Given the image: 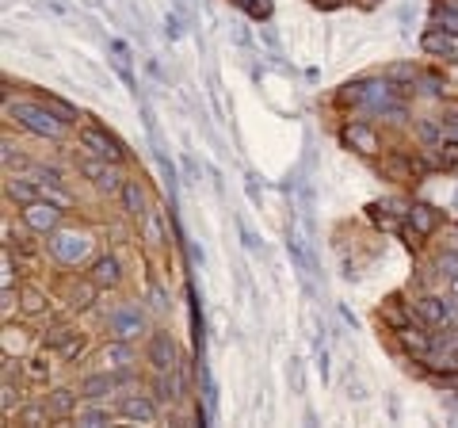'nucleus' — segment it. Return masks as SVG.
<instances>
[{"label": "nucleus", "instance_id": "1", "mask_svg": "<svg viewBox=\"0 0 458 428\" xmlns=\"http://www.w3.org/2000/svg\"><path fill=\"white\" fill-rule=\"evenodd\" d=\"M4 111H8V115H12L23 130H31V134H38V138H50V141L65 138V127H69V122L58 119L46 104H35V100H4Z\"/></svg>", "mask_w": 458, "mask_h": 428}, {"label": "nucleus", "instance_id": "2", "mask_svg": "<svg viewBox=\"0 0 458 428\" xmlns=\"http://www.w3.org/2000/svg\"><path fill=\"white\" fill-rule=\"evenodd\" d=\"M50 252H54L58 264L77 268V264H84L88 252H92V233H84V230H54L50 233Z\"/></svg>", "mask_w": 458, "mask_h": 428}, {"label": "nucleus", "instance_id": "3", "mask_svg": "<svg viewBox=\"0 0 458 428\" xmlns=\"http://www.w3.org/2000/svg\"><path fill=\"white\" fill-rule=\"evenodd\" d=\"M107 333L111 341H138L146 333V314L138 302H119L107 310Z\"/></svg>", "mask_w": 458, "mask_h": 428}, {"label": "nucleus", "instance_id": "4", "mask_svg": "<svg viewBox=\"0 0 458 428\" xmlns=\"http://www.w3.org/2000/svg\"><path fill=\"white\" fill-rule=\"evenodd\" d=\"M80 176H88V180H92V188L104 191V196H115V191H122V183H126L115 161H104V157H96V161H80Z\"/></svg>", "mask_w": 458, "mask_h": 428}, {"label": "nucleus", "instance_id": "5", "mask_svg": "<svg viewBox=\"0 0 458 428\" xmlns=\"http://www.w3.org/2000/svg\"><path fill=\"white\" fill-rule=\"evenodd\" d=\"M130 382H134V375H130V371H122V375H111V367H107V371H96V375H88V379L80 382V394H84L88 402H99V397L115 394V390H122V386H130Z\"/></svg>", "mask_w": 458, "mask_h": 428}, {"label": "nucleus", "instance_id": "6", "mask_svg": "<svg viewBox=\"0 0 458 428\" xmlns=\"http://www.w3.org/2000/svg\"><path fill=\"white\" fill-rule=\"evenodd\" d=\"M23 222H27V230H35V233H54L58 222H61V207L50 203V199H35V203L23 207Z\"/></svg>", "mask_w": 458, "mask_h": 428}, {"label": "nucleus", "instance_id": "7", "mask_svg": "<svg viewBox=\"0 0 458 428\" xmlns=\"http://www.w3.org/2000/svg\"><path fill=\"white\" fill-rule=\"evenodd\" d=\"M80 146H84V149L92 153V157L115 161V165L122 161V146L107 134V130H99V127H84V130H80Z\"/></svg>", "mask_w": 458, "mask_h": 428}, {"label": "nucleus", "instance_id": "8", "mask_svg": "<svg viewBox=\"0 0 458 428\" xmlns=\"http://www.w3.org/2000/svg\"><path fill=\"white\" fill-rule=\"evenodd\" d=\"M413 314L424 325H451L454 321V302H443V299H435V294H424V299L413 302Z\"/></svg>", "mask_w": 458, "mask_h": 428}, {"label": "nucleus", "instance_id": "9", "mask_svg": "<svg viewBox=\"0 0 458 428\" xmlns=\"http://www.w3.org/2000/svg\"><path fill=\"white\" fill-rule=\"evenodd\" d=\"M149 363L157 367V375L160 371H172V367L180 363V355H176V341L165 333V329H157L149 336Z\"/></svg>", "mask_w": 458, "mask_h": 428}, {"label": "nucleus", "instance_id": "10", "mask_svg": "<svg viewBox=\"0 0 458 428\" xmlns=\"http://www.w3.org/2000/svg\"><path fill=\"white\" fill-rule=\"evenodd\" d=\"M344 146H351L355 153H363V157H374L378 153V134H374L366 122H348V127L340 130Z\"/></svg>", "mask_w": 458, "mask_h": 428}, {"label": "nucleus", "instance_id": "11", "mask_svg": "<svg viewBox=\"0 0 458 428\" xmlns=\"http://www.w3.org/2000/svg\"><path fill=\"white\" fill-rule=\"evenodd\" d=\"M119 413L130 417V421L153 424V421H157V402H153V397H146V394H122Z\"/></svg>", "mask_w": 458, "mask_h": 428}, {"label": "nucleus", "instance_id": "12", "mask_svg": "<svg viewBox=\"0 0 458 428\" xmlns=\"http://www.w3.org/2000/svg\"><path fill=\"white\" fill-rule=\"evenodd\" d=\"M420 46L427 50V54H435V58H443V61H458V43L451 38V31H443V27H435V31H424V38H420Z\"/></svg>", "mask_w": 458, "mask_h": 428}, {"label": "nucleus", "instance_id": "13", "mask_svg": "<svg viewBox=\"0 0 458 428\" xmlns=\"http://www.w3.org/2000/svg\"><path fill=\"white\" fill-rule=\"evenodd\" d=\"M119 196H122V210H126V218H138L141 222L153 210L149 199H146V188H141V180H126Z\"/></svg>", "mask_w": 458, "mask_h": 428}, {"label": "nucleus", "instance_id": "14", "mask_svg": "<svg viewBox=\"0 0 458 428\" xmlns=\"http://www.w3.org/2000/svg\"><path fill=\"white\" fill-rule=\"evenodd\" d=\"M440 218H443V214L435 210V207H427V203H413V207H409V226H413L416 237H427V233H435Z\"/></svg>", "mask_w": 458, "mask_h": 428}, {"label": "nucleus", "instance_id": "15", "mask_svg": "<svg viewBox=\"0 0 458 428\" xmlns=\"http://www.w3.org/2000/svg\"><path fill=\"white\" fill-rule=\"evenodd\" d=\"M4 191H8V199H16V203H35V199H43V188H38L35 180H27V176H12L8 172V180H4Z\"/></svg>", "mask_w": 458, "mask_h": 428}, {"label": "nucleus", "instance_id": "16", "mask_svg": "<svg viewBox=\"0 0 458 428\" xmlns=\"http://www.w3.org/2000/svg\"><path fill=\"white\" fill-rule=\"evenodd\" d=\"M92 279H96L99 287H119V283H122V264H119V257H99L96 264H92Z\"/></svg>", "mask_w": 458, "mask_h": 428}, {"label": "nucleus", "instance_id": "17", "mask_svg": "<svg viewBox=\"0 0 458 428\" xmlns=\"http://www.w3.org/2000/svg\"><path fill=\"white\" fill-rule=\"evenodd\" d=\"M99 363L104 367H130L134 363V348H130V341H111L104 352H99Z\"/></svg>", "mask_w": 458, "mask_h": 428}, {"label": "nucleus", "instance_id": "18", "mask_svg": "<svg viewBox=\"0 0 458 428\" xmlns=\"http://www.w3.org/2000/svg\"><path fill=\"white\" fill-rule=\"evenodd\" d=\"M96 294H99V283L96 279H80V283L69 287V306H73V310H84V306L96 302Z\"/></svg>", "mask_w": 458, "mask_h": 428}, {"label": "nucleus", "instance_id": "19", "mask_svg": "<svg viewBox=\"0 0 458 428\" xmlns=\"http://www.w3.org/2000/svg\"><path fill=\"white\" fill-rule=\"evenodd\" d=\"M111 421H115V413H111L107 405H88V410L77 413V424H84V428H99V424H111Z\"/></svg>", "mask_w": 458, "mask_h": 428}, {"label": "nucleus", "instance_id": "20", "mask_svg": "<svg viewBox=\"0 0 458 428\" xmlns=\"http://www.w3.org/2000/svg\"><path fill=\"white\" fill-rule=\"evenodd\" d=\"M77 410V390H54L50 394V413H58V417H65V413H73Z\"/></svg>", "mask_w": 458, "mask_h": 428}, {"label": "nucleus", "instance_id": "21", "mask_svg": "<svg viewBox=\"0 0 458 428\" xmlns=\"http://www.w3.org/2000/svg\"><path fill=\"white\" fill-rule=\"evenodd\" d=\"M141 237H146L149 245H160V241H165V230H160V210H157V207H153L146 218H141Z\"/></svg>", "mask_w": 458, "mask_h": 428}, {"label": "nucleus", "instance_id": "22", "mask_svg": "<svg viewBox=\"0 0 458 428\" xmlns=\"http://www.w3.org/2000/svg\"><path fill=\"white\" fill-rule=\"evenodd\" d=\"M401 341H405V348H409V352H420V355L432 348V341H427L420 329H413V325H405V329H401Z\"/></svg>", "mask_w": 458, "mask_h": 428}, {"label": "nucleus", "instance_id": "23", "mask_svg": "<svg viewBox=\"0 0 458 428\" xmlns=\"http://www.w3.org/2000/svg\"><path fill=\"white\" fill-rule=\"evenodd\" d=\"M38 188H43V199L58 203L61 210H65V207H73V196H69V191L61 188V183H38Z\"/></svg>", "mask_w": 458, "mask_h": 428}, {"label": "nucleus", "instance_id": "24", "mask_svg": "<svg viewBox=\"0 0 458 428\" xmlns=\"http://www.w3.org/2000/svg\"><path fill=\"white\" fill-rule=\"evenodd\" d=\"M432 19H435V27H443V31H451V35H458V12H454V8H443V4H435Z\"/></svg>", "mask_w": 458, "mask_h": 428}, {"label": "nucleus", "instance_id": "25", "mask_svg": "<svg viewBox=\"0 0 458 428\" xmlns=\"http://www.w3.org/2000/svg\"><path fill=\"white\" fill-rule=\"evenodd\" d=\"M241 12H249L252 19H268L271 16V0H233Z\"/></svg>", "mask_w": 458, "mask_h": 428}, {"label": "nucleus", "instance_id": "26", "mask_svg": "<svg viewBox=\"0 0 458 428\" xmlns=\"http://www.w3.org/2000/svg\"><path fill=\"white\" fill-rule=\"evenodd\" d=\"M435 165L440 168H458V141H443V146H435Z\"/></svg>", "mask_w": 458, "mask_h": 428}, {"label": "nucleus", "instance_id": "27", "mask_svg": "<svg viewBox=\"0 0 458 428\" xmlns=\"http://www.w3.org/2000/svg\"><path fill=\"white\" fill-rule=\"evenodd\" d=\"M420 141L424 146H443V122L440 119H427V122H420Z\"/></svg>", "mask_w": 458, "mask_h": 428}, {"label": "nucleus", "instance_id": "28", "mask_svg": "<svg viewBox=\"0 0 458 428\" xmlns=\"http://www.w3.org/2000/svg\"><path fill=\"white\" fill-rule=\"evenodd\" d=\"M287 382H290L294 394H305V375H302V360H298V355H290V363H287Z\"/></svg>", "mask_w": 458, "mask_h": 428}, {"label": "nucleus", "instance_id": "29", "mask_svg": "<svg viewBox=\"0 0 458 428\" xmlns=\"http://www.w3.org/2000/svg\"><path fill=\"white\" fill-rule=\"evenodd\" d=\"M435 272L440 275H458V249H443L435 257Z\"/></svg>", "mask_w": 458, "mask_h": 428}, {"label": "nucleus", "instance_id": "30", "mask_svg": "<svg viewBox=\"0 0 458 428\" xmlns=\"http://www.w3.org/2000/svg\"><path fill=\"white\" fill-rule=\"evenodd\" d=\"M43 104H46L50 111H54L58 119H65V122H73V119H77V107H73V104H65V100H58V96H43Z\"/></svg>", "mask_w": 458, "mask_h": 428}, {"label": "nucleus", "instance_id": "31", "mask_svg": "<svg viewBox=\"0 0 458 428\" xmlns=\"http://www.w3.org/2000/svg\"><path fill=\"white\" fill-rule=\"evenodd\" d=\"M31 176H35V183H65L54 165H31Z\"/></svg>", "mask_w": 458, "mask_h": 428}, {"label": "nucleus", "instance_id": "32", "mask_svg": "<svg viewBox=\"0 0 458 428\" xmlns=\"http://www.w3.org/2000/svg\"><path fill=\"white\" fill-rule=\"evenodd\" d=\"M237 230H241V241H244V249L249 252H263V241L256 237V233H252V226L244 218H237Z\"/></svg>", "mask_w": 458, "mask_h": 428}, {"label": "nucleus", "instance_id": "33", "mask_svg": "<svg viewBox=\"0 0 458 428\" xmlns=\"http://www.w3.org/2000/svg\"><path fill=\"white\" fill-rule=\"evenodd\" d=\"M420 92H424V96H443V92H447V80L435 77V73H424V77H420Z\"/></svg>", "mask_w": 458, "mask_h": 428}, {"label": "nucleus", "instance_id": "34", "mask_svg": "<svg viewBox=\"0 0 458 428\" xmlns=\"http://www.w3.org/2000/svg\"><path fill=\"white\" fill-rule=\"evenodd\" d=\"M363 88H366V80H348V85L340 88V104H359Z\"/></svg>", "mask_w": 458, "mask_h": 428}, {"label": "nucleus", "instance_id": "35", "mask_svg": "<svg viewBox=\"0 0 458 428\" xmlns=\"http://www.w3.org/2000/svg\"><path fill=\"white\" fill-rule=\"evenodd\" d=\"M183 31H187V27H183L180 12H168L165 16V38H168V43H176V38H183Z\"/></svg>", "mask_w": 458, "mask_h": 428}, {"label": "nucleus", "instance_id": "36", "mask_svg": "<svg viewBox=\"0 0 458 428\" xmlns=\"http://www.w3.org/2000/svg\"><path fill=\"white\" fill-rule=\"evenodd\" d=\"M12 352H23V329H12V325H8L4 329V355H12Z\"/></svg>", "mask_w": 458, "mask_h": 428}, {"label": "nucleus", "instance_id": "37", "mask_svg": "<svg viewBox=\"0 0 458 428\" xmlns=\"http://www.w3.org/2000/svg\"><path fill=\"white\" fill-rule=\"evenodd\" d=\"M149 302H153V310H168V306H172L168 291L160 287V283H153V287H149Z\"/></svg>", "mask_w": 458, "mask_h": 428}, {"label": "nucleus", "instance_id": "38", "mask_svg": "<svg viewBox=\"0 0 458 428\" xmlns=\"http://www.w3.org/2000/svg\"><path fill=\"white\" fill-rule=\"evenodd\" d=\"M244 191H249V199L256 203V207L263 203V188H260V176H256V172H249V176H244Z\"/></svg>", "mask_w": 458, "mask_h": 428}, {"label": "nucleus", "instance_id": "39", "mask_svg": "<svg viewBox=\"0 0 458 428\" xmlns=\"http://www.w3.org/2000/svg\"><path fill=\"white\" fill-rule=\"evenodd\" d=\"M80 348H84V341H80V336L73 333V336H69V341L58 348V355H61V360H73V355H80Z\"/></svg>", "mask_w": 458, "mask_h": 428}, {"label": "nucleus", "instance_id": "40", "mask_svg": "<svg viewBox=\"0 0 458 428\" xmlns=\"http://www.w3.org/2000/svg\"><path fill=\"white\" fill-rule=\"evenodd\" d=\"M43 306H46V299H43L38 291H23V310H27V314H38Z\"/></svg>", "mask_w": 458, "mask_h": 428}, {"label": "nucleus", "instance_id": "41", "mask_svg": "<svg viewBox=\"0 0 458 428\" xmlns=\"http://www.w3.org/2000/svg\"><path fill=\"white\" fill-rule=\"evenodd\" d=\"M19 421L23 424H46V410H38V405H31V410L19 413Z\"/></svg>", "mask_w": 458, "mask_h": 428}, {"label": "nucleus", "instance_id": "42", "mask_svg": "<svg viewBox=\"0 0 458 428\" xmlns=\"http://www.w3.org/2000/svg\"><path fill=\"white\" fill-rule=\"evenodd\" d=\"M183 176H187V183H199L202 168H199V161H195V157H183Z\"/></svg>", "mask_w": 458, "mask_h": 428}, {"label": "nucleus", "instance_id": "43", "mask_svg": "<svg viewBox=\"0 0 458 428\" xmlns=\"http://www.w3.org/2000/svg\"><path fill=\"white\" fill-rule=\"evenodd\" d=\"M386 77H390V80H416V69L413 65H393Z\"/></svg>", "mask_w": 458, "mask_h": 428}, {"label": "nucleus", "instance_id": "44", "mask_svg": "<svg viewBox=\"0 0 458 428\" xmlns=\"http://www.w3.org/2000/svg\"><path fill=\"white\" fill-rule=\"evenodd\" d=\"M233 27V43L237 46H252V38H249V31H244V23H229Z\"/></svg>", "mask_w": 458, "mask_h": 428}, {"label": "nucleus", "instance_id": "45", "mask_svg": "<svg viewBox=\"0 0 458 428\" xmlns=\"http://www.w3.org/2000/svg\"><path fill=\"white\" fill-rule=\"evenodd\" d=\"M260 38H263V43L271 46V54H279V35H275L271 27H260Z\"/></svg>", "mask_w": 458, "mask_h": 428}, {"label": "nucleus", "instance_id": "46", "mask_svg": "<svg viewBox=\"0 0 458 428\" xmlns=\"http://www.w3.org/2000/svg\"><path fill=\"white\" fill-rule=\"evenodd\" d=\"M344 279H348V283H355V279H359V264H351V260H344Z\"/></svg>", "mask_w": 458, "mask_h": 428}, {"label": "nucleus", "instance_id": "47", "mask_svg": "<svg viewBox=\"0 0 458 428\" xmlns=\"http://www.w3.org/2000/svg\"><path fill=\"white\" fill-rule=\"evenodd\" d=\"M4 397H0V402H4V413H12V397H16V390H12V382L4 379V390H0Z\"/></svg>", "mask_w": 458, "mask_h": 428}, {"label": "nucleus", "instance_id": "48", "mask_svg": "<svg viewBox=\"0 0 458 428\" xmlns=\"http://www.w3.org/2000/svg\"><path fill=\"white\" fill-rule=\"evenodd\" d=\"M187 257L195 260V264H202V249H199V245H187Z\"/></svg>", "mask_w": 458, "mask_h": 428}, {"label": "nucleus", "instance_id": "49", "mask_svg": "<svg viewBox=\"0 0 458 428\" xmlns=\"http://www.w3.org/2000/svg\"><path fill=\"white\" fill-rule=\"evenodd\" d=\"M451 294H454V302H458V275H451Z\"/></svg>", "mask_w": 458, "mask_h": 428}, {"label": "nucleus", "instance_id": "50", "mask_svg": "<svg viewBox=\"0 0 458 428\" xmlns=\"http://www.w3.org/2000/svg\"><path fill=\"white\" fill-rule=\"evenodd\" d=\"M313 4H325V8H329V4H332V0H313Z\"/></svg>", "mask_w": 458, "mask_h": 428}, {"label": "nucleus", "instance_id": "51", "mask_svg": "<svg viewBox=\"0 0 458 428\" xmlns=\"http://www.w3.org/2000/svg\"><path fill=\"white\" fill-rule=\"evenodd\" d=\"M451 360H454V367H458V348H454V352H451Z\"/></svg>", "mask_w": 458, "mask_h": 428}, {"label": "nucleus", "instance_id": "52", "mask_svg": "<svg viewBox=\"0 0 458 428\" xmlns=\"http://www.w3.org/2000/svg\"><path fill=\"white\" fill-rule=\"evenodd\" d=\"M84 4H92V8H99V0H84Z\"/></svg>", "mask_w": 458, "mask_h": 428}, {"label": "nucleus", "instance_id": "53", "mask_svg": "<svg viewBox=\"0 0 458 428\" xmlns=\"http://www.w3.org/2000/svg\"><path fill=\"white\" fill-rule=\"evenodd\" d=\"M454 207H458V191H454Z\"/></svg>", "mask_w": 458, "mask_h": 428}]
</instances>
